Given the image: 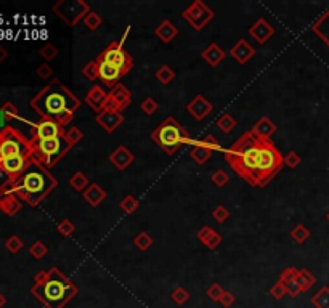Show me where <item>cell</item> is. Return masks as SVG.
<instances>
[{"label":"cell","mask_w":329,"mask_h":308,"mask_svg":"<svg viewBox=\"0 0 329 308\" xmlns=\"http://www.w3.org/2000/svg\"><path fill=\"white\" fill-rule=\"evenodd\" d=\"M157 108H159V104H157V101L154 100V98H145L143 100V103L140 104V109L146 114V116H153L156 111H157Z\"/></svg>","instance_id":"obj_45"},{"label":"cell","mask_w":329,"mask_h":308,"mask_svg":"<svg viewBox=\"0 0 329 308\" xmlns=\"http://www.w3.org/2000/svg\"><path fill=\"white\" fill-rule=\"evenodd\" d=\"M31 108L40 116V119H52L65 127L74 119L80 101L61 82L53 80L31 100Z\"/></svg>","instance_id":"obj_2"},{"label":"cell","mask_w":329,"mask_h":308,"mask_svg":"<svg viewBox=\"0 0 329 308\" xmlns=\"http://www.w3.org/2000/svg\"><path fill=\"white\" fill-rule=\"evenodd\" d=\"M96 124H98L105 132L113 134L114 130L124 122V116L119 111H101L95 117Z\"/></svg>","instance_id":"obj_15"},{"label":"cell","mask_w":329,"mask_h":308,"mask_svg":"<svg viewBox=\"0 0 329 308\" xmlns=\"http://www.w3.org/2000/svg\"><path fill=\"white\" fill-rule=\"evenodd\" d=\"M122 76H126V73L120 68L108 63H98V79L103 80L106 87H116Z\"/></svg>","instance_id":"obj_13"},{"label":"cell","mask_w":329,"mask_h":308,"mask_svg":"<svg viewBox=\"0 0 329 308\" xmlns=\"http://www.w3.org/2000/svg\"><path fill=\"white\" fill-rule=\"evenodd\" d=\"M251 132L254 134V135H257V137H260V138H263V140H270L272 138V135H275V132H276V125L268 119V117H260V119L254 124V127H252V130Z\"/></svg>","instance_id":"obj_26"},{"label":"cell","mask_w":329,"mask_h":308,"mask_svg":"<svg viewBox=\"0 0 329 308\" xmlns=\"http://www.w3.org/2000/svg\"><path fill=\"white\" fill-rule=\"evenodd\" d=\"M56 185L58 180L48 172V169H45L39 161L31 158L26 170L13 182L10 189L31 207H37L56 188Z\"/></svg>","instance_id":"obj_4"},{"label":"cell","mask_w":329,"mask_h":308,"mask_svg":"<svg viewBox=\"0 0 329 308\" xmlns=\"http://www.w3.org/2000/svg\"><path fill=\"white\" fill-rule=\"evenodd\" d=\"M214 18V11L207 7L202 0H194V2L183 11V19L194 31L204 29Z\"/></svg>","instance_id":"obj_10"},{"label":"cell","mask_w":329,"mask_h":308,"mask_svg":"<svg viewBox=\"0 0 329 308\" xmlns=\"http://www.w3.org/2000/svg\"><path fill=\"white\" fill-rule=\"evenodd\" d=\"M133 244H135V247L138 249V251L145 252V251H148V249L151 247L153 244V238L151 236L146 233V231H141L140 234L135 236V239H133Z\"/></svg>","instance_id":"obj_37"},{"label":"cell","mask_w":329,"mask_h":308,"mask_svg":"<svg viewBox=\"0 0 329 308\" xmlns=\"http://www.w3.org/2000/svg\"><path fill=\"white\" fill-rule=\"evenodd\" d=\"M309 238H310V230L305 227V225L299 223L291 230V239L294 243H297V244H303Z\"/></svg>","instance_id":"obj_32"},{"label":"cell","mask_w":329,"mask_h":308,"mask_svg":"<svg viewBox=\"0 0 329 308\" xmlns=\"http://www.w3.org/2000/svg\"><path fill=\"white\" fill-rule=\"evenodd\" d=\"M270 295L275 299V300H281L284 295H287V292H286V286L281 282V281H278V282H275L273 286L270 288Z\"/></svg>","instance_id":"obj_49"},{"label":"cell","mask_w":329,"mask_h":308,"mask_svg":"<svg viewBox=\"0 0 329 308\" xmlns=\"http://www.w3.org/2000/svg\"><path fill=\"white\" fill-rule=\"evenodd\" d=\"M212 218L217 222V223H225L228 218H230V212L225 206H217L214 210H212Z\"/></svg>","instance_id":"obj_47"},{"label":"cell","mask_w":329,"mask_h":308,"mask_svg":"<svg viewBox=\"0 0 329 308\" xmlns=\"http://www.w3.org/2000/svg\"><path fill=\"white\" fill-rule=\"evenodd\" d=\"M52 10L69 28L76 26L80 19L90 13L89 4H85L84 0H59L52 7Z\"/></svg>","instance_id":"obj_9"},{"label":"cell","mask_w":329,"mask_h":308,"mask_svg":"<svg viewBox=\"0 0 329 308\" xmlns=\"http://www.w3.org/2000/svg\"><path fill=\"white\" fill-rule=\"evenodd\" d=\"M202 60L211 68H215V66H218L225 60V52L222 50L220 45L209 43V45H207V49L202 52Z\"/></svg>","instance_id":"obj_23"},{"label":"cell","mask_w":329,"mask_h":308,"mask_svg":"<svg viewBox=\"0 0 329 308\" xmlns=\"http://www.w3.org/2000/svg\"><path fill=\"white\" fill-rule=\"evenodd\" d=\"M106 100H108V93L100 85H93L89 90V93L85 95V103H87L95 113H101L105 109Z\"/></svg>","instance_id":"obj_18"},{"label":"cell","mask_w":329,"mask_h":308,"mask_svg":"<svg viewBox=\"0 0 329 308\" xmlns=\"http://www.w3.org/2000/svg\"><path fill=\"white\" fill-rule=\"evenodd\" d=\"M34 282L31 294L47 308H65L66 303L79 294L76 284L56 267L35 275Z\"/></svg>","instance_id":"obj_3"},{"label":"cell","mask_w":329,"mask_h":308,"mask_svg":"<svg viewBox=\"0 0 329 308\" xmlns=\"http://www.w3.org/2000/svg\"><path fill=\"white\" fill-rule=\"evenodd\" d=\"M174 77H175L174 69L170 66H167V64H162L159 69L156 71V79L159 80L162 85H169L170 82L174 80Z\"/></svg>","instance_id":"obj_34"},{"label":"cell","mask_w":329,"mask_h":308,"mask_svg":"<svg viewBox=\"0 0 329 308\" xmlns=\"http://www.w3.org/2000/svg\"><path fill=\"white\" fill-rule=\"evenodd\" d=\"M228 175H227V172H223V170H217V172H214V175H212V183L217 186V188H223L227 183H228Z\"/></svg>","instance_id":"obj_52"},{"label":"cell","mask_w":329,"mask_h":308,"mask_svg":"<svg viewBox=\"0 0 329 308\" xmlns=\"http://www.w3.org/2000/svg\"><path fill=\"white\" fill-rule=\"evenodd\" d=\"M230 53H231V56H233L239 64H246L251 60V58L254 56V49H252L251 43L248 40L239 39L233 47H231Z\"/></svg>","instance_id":"obj_20"},{"label":"cell","mask_w":329,"mask_h":308,"mask_svg":"<svg viewBox=\"0 0 329 308\" xmlns=\"http://www.w3.org/2000/svg\"><path fill=\"white\" fill-rule=\"evenodd\" d=\"M0 111H2L4 117H5V121H11V119H16V117H19V113L18 109L15 108V104L13 103H5L2 108H0Z\"/></svg>","instance_id":"obj_48"},{"label":"cell","mask_w":329,"mask_h":308,"mask_svg":"<svg viewBox=\"0 0 329 308\" xmlns=\"http://www.w3.org/2000/svg\"><path fill=\"white\" fill-rule=\"evenodd\" d=\"M284 286H286V292H287V295L289 297H292V299H296L297 295L302 292L300 291V288H299V284H297V279H292V281H289V282H283Z\"/></svg>","instance_id":"obj_53"},{"label":"cell","mask_w":329,"mask_h":308,"mask_svg":"<svg viewBox=\"0 0 329 308\" xmlns=\"http://www.w3.org/2000/svg\"><path fill=\"white\" fill-rule=\"evenodd\" d=\"M5 247L8 249L11 254H16L23 249V241L18 238V236H10V238L7 239V243H5Z\"/></svg>","instance_id":"obj_50"},{"label":"cell","mask_w":329,"mask_h":308,"mask_svg":"<svg viewBox=\"0 0 329 308\" xmlns=\"http://www.w3.org/2000/svg\"><path fill=\"white\" fill-rule=\"evenodd\" d=\"M108 97L111 98L116 104H117V109L119 111H124L127 106L132 103V93L130 90L122 85V84H117L116 87L111 89V92L108 93Z\"/></svg>","instance_id":"obj_21"},{"label":"cell","mask_w":329,"mask_h":308,"mask_svg":"<svg viewBox=\"0 0 329 308\" xmlns=\"http://www.w3.org/2000/svg\"><path fill=\"white\" fill-rule=\"evenodd\" d=\"M13 156H32V141L13 127L0 130V161Z\"/></svg>","instance_id":"obj_7"},{"label":"cell","mask_w":329,"mask_h":308,"mask_svg":"<svg viewBox=\"0 0 329 308\" xmlns=\"http://www.w3.org/2000/svg\"><path fill=\"white\" fill-rule=\"evenodd\" d=\"M296 279H297V284H299V288H300L302 292L310 291L315 286V282H316V278L310 273L309 270H299Z\"/></svg>","instance_id":"obj_29"},{"label":"cell","mask_w":329,"mask_h":308,"mask_svg":"<svg viewBox=\"0 0 329 308\" xmlns=\"http://www.w3.org/2000/svg\"><path fill=\"white\" fill-rule=\"evenodd\" d=\"M283 156L272 143L252 132L241 135L225 152V161L252 186H265L283 169Z\"/></svg>","instance_id":"obj_1"},{"label":"cell","mask_w":329,"mask_h":308,"mask_svg":"<svg viewBox=\"0 0 329 308\" xmlns=\"http://www.w3.org/2000/svg\"><path fill=\"white\" fill-rule=\"evenodd\" d=\"M170 297H172V300L177 305H185L190 300V292L185 288H177L170 292Z\"/></svg>","instance_id":"obj_41"},{"label":"cell","mask_w":329,"mask_h":308,"mask_svg":"<svg viewBox=\"0 0 329 308\" xmlns=\"http://www.w3.org/2000/svg\"><path fill=\"white\" fill-rule=\"evenodd\" d=\"M212 149L207 146L205 143H202V141H198V143H194V146L191 148L190 151V158L196 162V164H204L211 159L212 156Z\"/></svg>","instance_id":"obj_28"},{"label":"cell","mask_w":329,"mask_h":308,"mask_svg":"<svg viewBox=\"0 0 329 308\" xmlns=\"http://www.w3.org/2000/svg\"><path fill=\"white\" fill-rule=\"evenodd\" d=\"M235 302H236L235 294H231L230 291H225L223 295H222V299H220V302H218V303H220L222 306H225V308H230V306L235 305Z\"/></svg>","instance_id":"obj_56"},{"label":"cell","mask_w":329,"mask_h":308,"mask_svg":"<svg viewBox=\"0 0 329 308\" xmlns=\"http://www.w3.org/2000/svg\"><path fill=\"white\" fill-rule=\"evenodd\" d=\"M215 124L223 134H231L236 128V119L228 113H225V114H222L220 117H218Z\"/></svg>","instance_id":"obj_31"},{"label":"cell","mask_w":329,"mask_h":308,"mask_svg":"<svg viewBox=\"0 0 329 308\" xmlns=\"http://www.w3.org/2000/svg\"><path fill=\"white\" fill-rule=\"evenodd\" d=\"M11 185H13V179L0 167V193H4V191H7V189H10L11 188Z\"/></svg>","instance_id":"obj_51"},{"label":"cell","mask_w":329,"mask_h":308,"mask_svg":"<svg viewBox=\"0 0 329 308\" xmlns=\"http://www.w3.org/2000/svg\"><path fill=\"white\" fill-rule=\"evenodd\" d=\"M47 252H48V249H47V246H45L42 241H35V243L29 247V254H31L35 260L44 258V257L47 255Z\"/></svg>","instance_id":"obj_43"},{"label":"cell","mask_w":329,"mask_h":308,"mask_svg":"<svg viewBox=\"0 0 329 308\" xmlns=\"http://www.w3.org/2000/svg\"><path fill=\"white\" fill-rule=\"evenodd\" d=\"M31 158L32 156H13V158H7V159L0 161V167H2L11 177V179H13V182H15L18 177L24 170H26Z\"/></svg>","instance_id":"obj_12"},{"label":"cell","mask_w":329,"mask_h":308,"mask_svg":"<svg viewBox=\"0 0 329 308\" xmlns=\"http://www.w3.org/2000/svg\"><path fill=\"white\" fill-rule=\"evenodd\" d=\"M69 185L72 189H76V191H79V193H84L85 189L89 188V179L82 172H76L69 179Z\"/></svg>","instance_id":"obj_33"},{"label":"cell","mask_w":329,"mask_h":308,"mask_svg":"<svg viewBox=\"0 0 329 308\" xmlns=\"http://www.w3.org/2000/svg\"><path fill=\"white\" fill-rule=\"evenodd\" d=\"M297 268H294V267H289V268H286L283 273H281V276H279V281L281 282H289V281H292V279H296L297 278Z\"/></svg>","instance_id":"obj_54"},{"label":"cell","mask_w":329,"mask_h":308,"mask_svg":"<svg viewBox=\"0 0 329 308\" xmlns=\"http://www.w3.org/2000/svg\"><path fill=\"white\" fill-rule=\"evenodd\" d=\"M39 55L44 58L45 61H52V60H55V58L58 56V49H56L55 45H52V43H45L42 49H40Z\"/></svg>","instance_id":"obj_44"},{"label":"cell","mask_w":329,"mask_h":308,"mask_svg":"<svg viewBox=\"0 0 329 308\" xmlns=\"http://www.w3.org/2000/svg\"><path fill=\"white\" fill-rule=\"evenodd\" d=\"M133 154L126 146H117L111 154H109V162H111L117 170H126L133 162Z\"/></svg>","instance_id":"obj_19"},{"label":"cell","mask_w":329,"mask_h":308,"mask_svg":"<svg viewBox=\"0 0 329 308\" xmlns=\"http://www.w3.org/2000/svg\"><path fill=\"white\" fill-rule=\"evenodd\" d=\"M65 138H66V141H68L71 146H74V145L79 143V141H82L84 132H82L80 128H77V127H71L69 130H66V132H65Z\"/></svg>","instance_id":"obj_39"},{"label":"cell","mask_w":329,"mask_h":308,"mask_svg":"<svg viewBox=\"0 0 329 308\" xmlns=\"http://www.w3.org/2000/svg\"><path fill=\"white\" fill-rule=\"evenodd\" d=\"M196 238L199 243H202L207 249L211 251H215V249L222 244V236L218 234L212 227H202L198 233H196Z\"/></svg>","instance_id":"obj_22"},{"label":"cell","mask_w":329,"mask_h":308,"mask_svg":"<svg viewBox=\"0 0 329 308\" xmlns=\"http://www.w3.org/2000/svg\"><path fill=\"white\" fill-rule=\"evenodd\" d=\"M249 34L252 35V37L257 40V43L263 45L266 43L268 40H270L273 37V34H275V28L268 23L265 18H259L257 21L254 23V25L249 28Z\"/></svg>","instance_id":"obj_16"},{"label":"cell","mask_w":329,"mask_h":308,"mask_svg":"<svg viewBox=\"0 0 329 308\" xmlns=\"http://www.w3.org/2000/svg\"><path fill=\"white\" fill-rule=\"evenodd\" d=\"M35 74H37V77L47 80V79H50L53 76V69L48 64H40L37 69H35Z\"/></svg>","instance_id":"obj_55"},{"label":"cell","mask_w":329,"mask_h":308,"mask_svg":"<svg viewBox=\"0 0 329 308\" xmlns=\"http://www.w3.org/2000/svg\"><path fill=\"white\" fill-rule=\"evenodd\" d=\"M187 111L196 121H204L205 117L212 113V104L205 97H202V95H196V97L187 104Z\"/></svg>","instance_id":"obj_14"},{"label":"cell","mask_w":329,"mask_h":308,"mask_svg":"<svg viewBox=\"0 0 329 308\" xmlns=\"http://www.w3.org/2000/svg\"><path fill=\"white\" fill-rule=\"evenodd\" d=\"M82 74L85 79H89V80H96L98 79V63L96 61H89L87 64H85L82 68Z\"/></svg>","instance_id":"obj_40"},{"label":"cell","mask_w":329,"mask_h":308,"mask_svg":"<svg viewBox=\"0 0 329 308\" xmlns=\"http://www.w3.org/2000/svg\"><path fill=\"white\" fill-rule=\"evenodd\" d=\"M310 302L315 308H329V288L323 286L315 295H312Z\"/></svg>","instance_id":"obj_30"},{"label":"cell","mask_w":329,"mask_h":308,"mask_svg":"<svg viewBox=\"0 0 329 308\" xmlns=\"http://www.w3.org/2000/svg\"><path fill=\"white\" fill-rule=\"evenodd\" d=\"M84 25H85V28H87L89 31H96V29H98L103 25V19H101V16L98 13H96V11L90 10V13L84 18Z\"/></svg>","instance_id":"obj_36"},{"label":"cell","mask_w":329,"mask_h":308,"mask_svg":"<svg viewBox=\"0 0 329 308\" xmlns=\"http://www.w3.org/2000/svg\"><path fill=\"white\" fill-rule=\"evenodd\" d=\"M151 138L167 154H174L181 145H185L188 141V134L174 117H167L162 124L157 125V128L151 134Z\"/></svg>","instance_id":"obj_6"},{"label":"cell","mask_w":329,"mask_h":308,"mask_svg":"<svg viewBox=\"0 0 329 308\" xmlns=\"http://www.w3.org/2000/svg\"><path fill=\"white\" fill-rule=\"evenodd\" d=\"M119 207H120V210H122V212H126L127 215H130V214H133V212H135L140 207V203L137 201V197H133L132 194H127L119 203Z\"/></svg>","instance_id":"obj_35"},{"label":"cell","mask_w":329,"mask_h":308,"mask_svg":"<svg viewBox=\"0 0 329 308\" xmlns=\"http://www.w3.org/2000/svg\"><path fill=\"white\" fill-rule=\"evenodd\" d=\"M5 303H7V299H5V295L0 292V308H4L5 306Z\"/></svg>","instance_id":"obj_58"},{"label":"cell","mask_w":329,"mask_h":308,"mask_svg":"<svg viewBox=\"0 0 329 308\" xmlns=\"http://www.w3.org/2000/svg\"><path fill=\"white\" fill-rule=\"evenodd\" d=\"M326 218H327V222H329V212H327V215H326Z\"/></svg>","instance_id":"obj_59"},{"label":"cell","mask_w":329,"mask_h":308,"mask_svg":"<svg viewBox=\"0 0 329 308\" xmlns=\"http://www.w3.org/2000/svg\"><path fill=\"white\" fill-rule=\"evenodd\" d=\"M58 233L63 236V238H69V236L76 231V227H74V223H72L69 218H65L58 223V227H56Z\"/></svg>","instance_id":"obj_42"},{"label":"cell","mask_w":329,"mask_h":308,"mask_svg":"<svg viewBox=\"0 0 329 308\" xmlns=\"http://www.w3.org/2000/svg\"><path fill=\"white\" fill-rule=\"evenodd\" d=\"M312 31L329 47V8L313 23Z\"/></svg>","instance_id":"obj_27"},{"label":"cell","mask_w":329,"mask_h":308,"mask_svg":"<svg viewBox=\"0 0 329 308\" xmlns=\"http://www.w3.org/2000/svg\"><path fill=\"white\" fill-rule=\"evenodd\" d=\"M106 191L105 189L98 185V183H92L89 185V188L85 189V191L82 193V197L87 201V203L92 206V207H96V206H100L103 201L106 199Z\"/></svg>","instance_id":"obj_24"},{"label":"cell","mask_w":329,"mask_h":308,"mask_svg":"<svg viewBox=\"0 0 329 308\" xmlns=\"http://www.w3.org/2000/svg\"><path fill=\"white\" fill-rule=\"evenodd\" d=\"M7 58H8V50L5 49V47L0 45V64H2L7 60Z\"/></svg>","instance_id":"obj_57"},{"label":"cell","mask_w":329,"mask_h":308,"mask_svg":"<svg viewBox=\"0 0 329 308\" xmlns=\"http://www.w3.org/2000/svg\"><path fill=\"white\" fill-rule=\"evenodd\" d=\"M65 132H66L65 127L59 125L58 122H55L52 119H40L39 124H35L32 128L31 140H47V138L63 137Z\"/></svg>","instance_id":"obj_11"},{"label":"cell","mask_w":329,"mask_h":308,"mask_svg":"<svg viewBox=\"0 0 329 308\" xmlns=\"http://www.w3.org/2000/svg\"><path fill=\"white\" fill-rule=\"evenodd\" d=\"M21 207H23L21 199L11 191V189H7V191L0 193V210H2L5 215H8V217L16 215L21 210Z\"/></svg>","instance_id":"obj_17"},{"label":"cell","mask_w":329,"mask_h":308,"mask_svg":"<svg viewBox=\"0 0 329 308\" xmlns=\"http://www.w3.org/2000/svg\"><path fill=\"white\" fill-rule=\"evenodd\" d=\"M154 34H156V37L159 39L161 42L170 43L178 35V29H177V26L174 25L172 21L166 19V21H162L161 25L156 28Z\"/></svg>","instance_id":"obj_25"},{"label":"cell","mask_w":329,"mask_h":308,"mask_svg":"<svg viewBox=\"0 0 329 308\" xmlns=\"http://www.w3.org/2000/svg\"><path fill=\"white\" fill-rule=\"evenodd\" d=\"M130 32V28L127 26L124 35H122V39H120L119 42H113V43H109L106 49L96 56V63H108V64H114L117 68H120L124 71V73L127 74L129 71L133 68V58L126 52L124 49V42L127 39V35Z\"/></svg>","instance_id":"obj_8"},{"label":"cell","mask_w":329,"mask_h":308,"mask_svg":"<svg viewBox=\"0 0 329 308\" xmlns=\"http://www.w3.org/2000/svg\"><path fill=\"white\" fill-rule=\"evenodd\" d=\"M31 141H32V158L35 161H39L45 169H52L72 148L66 141L65 135L47 138V140H31Z\"/></svg>","instance_id":"obj_5"},{"label":"cell","mask_w":329,"mask_h":308,"mask_svg":"<svg viewBox=\"0 0 329 308\" xmlns=\"http://www.w3.org/2000/svg\"><path fill=\"white\" fill-rule=\"evenodd\" d=\"M223 292H225V289H223L218 282H212L211 286L205 289V295H207V297H209L212 302H220Z\"/></svg>","instance_id":"obj_38"},{"label":"cell","mask_w":329,"mask_h":308,"mask_svg":"<svg viewBox=\"0 0 329 308\" xmlns=\"http://www.w3.org/2000/svg\"><path fill=\"white\" fill-rule=\"evenodd\" d=\"M283 162H284V165H286L287 169H297L299 165H300V162H302V158L299 156L297 152L291 151V152H287L286 156H284Z\"/></svg>","instance_id":"obj_46"}]
</instances>
